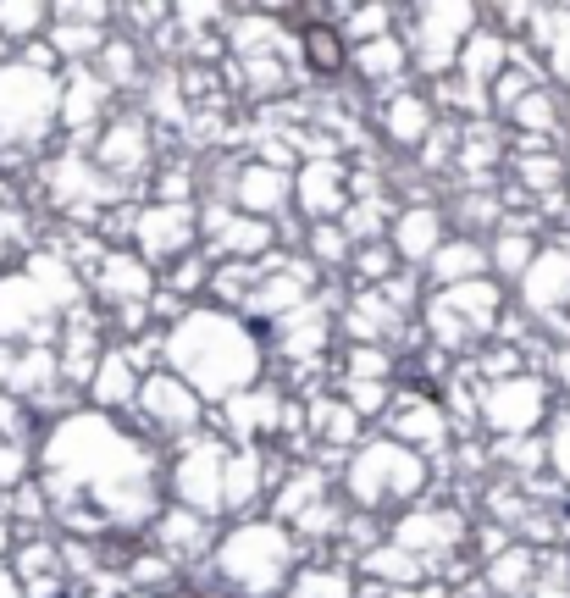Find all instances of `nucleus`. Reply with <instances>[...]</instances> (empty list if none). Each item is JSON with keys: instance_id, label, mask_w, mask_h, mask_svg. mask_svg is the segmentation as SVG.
I'll use <instances>...</instances> for the list:
<instances>
[{"instance_id": "f257e3e1", "label": "nucleus", "mask_w": 570, "mask_h": 598, "mask_svg": "<svg viewBox=\"0 0 570 598\" xmlns=\"http://www.w3.org/2000/svg\"><path fill=\"white\" fill-rule=\"evenodd\" d=\"M310 61H316V67H338V45H333V34H310Z\"/></svg>"}]
</instances>
